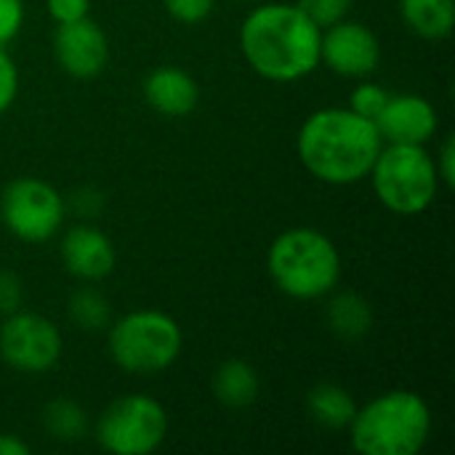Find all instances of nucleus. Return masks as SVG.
<instances>
[{
	"label": "nucleus",
	"instance_id": "nucleus-1",
	"mask_svg": "<svg viewBox=\"0 0 455 455\" xmlns=\"http://www.w3.org/2000/svg\"><path fill=\"white\" fill-rule=\"evenodd\" d=\"M384 139L373 120L360 117L349 107H328L309 115L299 131L296 149L304 168L325 184H355L363 181Z\"/></svg>",
	"mask_w": 455,
	"mask_h": 455
},
{
	"label": "nucleus",
	"instance_id": "nucleus-2",
	"mask_svg": "<svg viewBox=\"0 0 455 455\" xmlns=\"http://www.w3.org/2000/svg\"><path fill=\"white\" fill-rule=\"evenodd\" d=\"M323 29L288 3L253 8L240 29V45L248 64L267 80L296 83L320 64Z\"/></svg>",
	"mask_w": 455,
	"mask_h": 455
},
{
	"label": "nucleus",
	"instance_id": "nucleus-3",
	"mask_svg": "<svg viewBox=\"0 0 455 455\" xmlns=\"http://www.w3.org/2000/svg\"><path fill=\"white\" fill-rule=\"evenodd\" d=\"M349 435L363 455H416L432 435V413L421 395L395 389L355 411Z\"/></svg>",
	"mask_w": 455,
	"mask_h": 455
},
{
	"label": "nucleus",
	"instance_id": "nucleus-4",
	"mask_svg": "<svg viewBox=\"0 0 455 455\" xmlns=\"http://www.w3.org/2000/svg\"><path fill=\"white\" fill-rule=\"evenodd\" d=\"M267 264L275 285L285 296L301 301L328 296L341 277V256L333 240L307 227L277 235Z\"/></svg>",
	"mask_w": 455,
	"mask_h": 455
},
{
	"label": "nucleus",
	"instance_id": "nucleus-5",
	"mask_svg": "<svg viewBox=\"0 0 455 455\" xmlns=\"http://www.w3.org/2000/svg\"><path fill=\"white\" fill-rule=\"evenodd\" d=\"M368 176L373 179V189L384 208L400 216L424 213L440 189L435 160L421 144L381 147Z\"/></svg>",
	"mask_w": 455,
	"mask_h": 455
},
{
	"label": "nucleus",
	"instance_id": "nucleus-6",
	"mask_svg": "<svg viewBox=\"0 0 455 455\" xmlns=\"http://www.w3.org/2000/svg\"><path fill=\"white\" fill-rule=\"evenodd\" d=\"M179 323L155 309H141L120 317L109 331L112 360L133 376H155L168 371L181 355Z\"/></svg>",
	"mask_w": 455,
	"mask_h": 455
},
{
	"label": "nucleus",
	"instance_id": "nucleus-7",
	"mask_svg": "<svg viewBox=\"0 0 455 455\" xmlns=\"http://www.w3.org/2000/svg\"><path fill=\"white\" fill-rule=\"evenodd\" d=\"M165 435V408L147 395H128L109 403L96 424L99 445L115 455H149L163 445Z\"/></svg>",
	"mask_w": 455,
	"mask_h": 455
},
{
	"label": "nucleus",
	"instance_id": "nucleus-8",
	"mask_svg": "<svg viewBox=\"0 0 455 455\" xmlns=\"http://www.w3.org/2000/svg\"><path fill=\"white\" fill-rule=\"evenodd\" d=\"M64 213V197L43 179H13L0 195V219L5 229L24 243L51 240L59 232Z\"/></svg>",
	"mask_w": 455,
	"mask_h": 455
},
{
	"label": "nucleus",
	"instance_id": "nucleus-9",
	"mask_svg": "<svg viewBox=\"0 0 455 455\" xmlns=\"http://www.w3.org/2000/svg\"><path fill=\"white\" fill-rule=\"evenodd\" d=\"M59 328L32 312H13L0 328V357L19 373H45L61 357Z\"/></svg>",
	"mask_w": 455,
	"mask_h": 455
},
{
	"label": "nucleus",
	"instance_id": "nucleus-10",
	"mask_svg": "<svg viewBox=\"0 0 455 455\" xmlns=\"http://www.w3.org/2000/svg\"><path fill=\"white\" fill-rule=\"evenodd\" d=\"M320 61L341 77L363 80L376 72L381 61V43L371 27L341 19L323 29Z\"/></svg>",
	"mask_w": 455,
	"mask_h": 455
},
{
	"label": "nucleus",
	"instance_id": "nucleus-11",
	"mask_svg": "<svg viewBox=\"0 0 455 455\" xmlns=\"http://www.w3.org/2000/svg\"><path fill=\"white\" fill-rule=\"evenodd\" d=\"M53 51H56V61L61 64V69L77 80L96 77L107 67V59H109L107 35L88 16L59 24L53 35Z\"/></svg>",
	"mask_w": 455,
	"mask_h": 455
},
{
	"label": "nucleus",
	"instance_id": "nucleus-12",
	"mask_svg": "<svg viewBox=\"0 0 455 455\" xmlns=\"http://www.w3.org/2000/svg\"><path fill=\"white\" fill-rule=\"evenodd\" d=\"M381 139L389 144H427L437 131V109L416 93H392L384 112L376 117Z\"/></svg>",
	"mask_w": 455,
	"mask_h": 455
},
{
	"label": "nucleus",
	"instance_id": "nucleus-13",
	"mask_svg": "<svg viewBox=\"0 0 455 455\" xmlns=\"http://www.w3.org/2000/svg\"><path fill=\"white\" fill-rule=\"evenodd\" d=\"M61 261L64 269L77 280L96 283L112 275L117 253L112 240L101 229L91 224H77L61 240Z\"/></svg>",
	"mask_w": 455,
	"mask_h": 455
},
{
	"label": "nucleus",
	"instance_id": "nucleus-14",
	"mask_svg": "<svg viewBox=\"0 0 455 455\" xmlns=\"http://www.w3.org/2000/svg\"><path fill=\"white\" fill-rule=\"evenodd\" d=\"M144 99L165 117H187L200 101V88L187 69L157 67L144 80Z\"/></svg>",
	"mask_w": 455,
	"mask_h": 455
},
{
	"label": "nucleus",
	"instance_id": "nucleus-15",
	"mask_svg": "<svg viewBox=\"0 0 455 455\" xmlns=\"http://www.w3.org/2000/svg\"><path fill=\"white\" fill-rule=\"evenodd\" d=\"M259 389H261V379L256 368L245 360H229L219 365V371L213 373V395L227 408L240 411V408L253 405L259 397Z\"/></svg>",
	"mask_w": 455,
	"mask_h": 455
},
{
	"label": "nucleus",
	"instance_id": "nucleus-16",
	"mask_svg": "<svg viewBox=\"0 0 455 455\" xmlns=\"http://www.w3.org/2000/svg\"><path fill=\"white\" fill-rule=\"evenodd\" d=\"M400 13L427 40H443L453 29V0H400Z\"/></svg>",
	"mask_w": 455,
	"mask_h": 455
},
{
	"label": "nucleus",
	"instance_id": "nucleus-17",
	"mask_svg": "<svg viewBox=\"0 0 455 455\" xmlns=\"http://www.w3.org/2000/svg\"><path fill=\"white\" fill-rule=\"evenodd\" d=\"M328 325L344 341H357L373 328V309L360 293H339L328 304Z\"/></svg>",
	"mask_w": 455,
	"mask_h": 455
},
{
	"label": "nucleus",
	"instance_id": "nucleus-18",
	"mask_svg": "<svg viewBox=\"0 0 455 455\" xmlns=\"http://www.w3.org/2000/svg\"><path fill=\"white\" fill-rule=\"evenodd\" d=\"M307 405L312 419L325 429H347L357 411L352 395L339 384H317L309 392Z\"/></svg>",
	"mask_w": 455,
	"mask_h": 455
},
{
	"label": "nucleus",
	"instance_id": "nucleus-19",
	"mask_svg": "<svg viewBox=\"0 0 455 455\" xmlns=\"http://www.w3.org/2000/svg\"><path fill=\"white\" fill-rule=\"evenodd\" d=\"M43 427L59 443H77L88 435V416L72 400H53L43 408Z\"/></svg>",
	"mask_w": 455,
	"mask_h": 455
},
{
	"label": "nucleus",
	"instance_id": "nucleus-20",
	"mask_svg": "<svg viewBox=\"0 0 455 455\" xmlns=\"http://www.w3.org/2000/svg\"><path fill=\"white\" fill-rule=\"evenodd\" d=\"M67 312H69V320L80 331H101L112 320L109 301L96 288H80V291H75L72 299H69V309Z\"/></svg>",
	"mask_w": 455,
	"mask_h": 455
},
{
	"label": "nucleus",
	"instance_id": "nucleus-21",
	"mask_svg": "<svg viewBox=\"0 0 455 455\" xmlns=\"http://www.w3.org/2000/svg\"><path fill=\"white\" fill-rule=\"evenodd\" d=\"M389 91L381 85V83H373V80H363L355 91H352V99H349V109L357 112L360 117L365 120H373L384 112L387 101H389Z\"/></svg>",
	"mask_w": 455,
	"mask_h": 455
},
{
	"label": "nucleus",
	"instance_id": "nucleus-22",
	"mask_svg": "<svg viewBox=\"0 0 455 455\" xmlns=\"http://www.w3.org/2000/svg\"><path fill=\"white\" fill-rule=\"evenodd\" d=\"M299 8L320 27H331L341 19H347L349 8H352V0H299Z\"/></svg>",
	"mask_w": 455,
	"mask_h": 455
},
{
	"label": "nucleus",
	"instance_id": "nucleus-23",
	"mask_svg": "<svg viewBox=\"0 0 455 455\" xmlns=\"http://www.w3.org/2000/svg\"><path fill=\"white\" fill-rule=\"evenodd\" d=\"M163 3H165V11L181 24L205 21L216 5V0H163Z\"/></svg>",
	"mask_w": 455,
	"mask_h": 455
},
{
	"label": "nucleus",
	"instance_id": "nucleus-24",
	"mask_svg": "<svg viewBox=\"0 0 455 455\" xmlns=\"http://www.w3.org/2000/svg\"><path fill=\"white\" fill-rule=\"evenodd\" d=\"M24 24V3L21 0H0V45L11 43Z\"/></svg>",
	"mask_w": 455,
	"mask_h": 455
},
{
	"label": "nucleus",
	"instance_id": "nucleus-25",
	"mask_svg": "<svg viewBox=\"0 0 455 455\" xmlns=\"http://www.w3.org/2000/svg\"><path fill=\"white\" fill-rule=\"evenodd\" d=\"M16 91H19V72H16V64H13V59H11V56L3 51V45H0V115L13 104Z\"/></svg>",
	"mask_w": 455,
	"mask_h": 455
},
{
	"label": "nucleus",
	"instance_id": "nucleus-26",
	"mask_svg": "<svg viewBox=\"0 0 455 455\" xmlns=\"http://www.w3.org/2000/svg\"><path fill=\"white\" fill-rule=\"evenodd\" d=\"M24 301V285L13 272H0V315H13L19 312Z\"/></svg>",
	"mask_w": 455,
	"mask_h": 455
},
{
	"label": "nucleus",
	"instance_id": "nucleus-27",
	"mask_svg": "<svg viewBox=\"0 0 455 455\" xmlns=\"http://www.w3.org/2000/svg\"><path fill=\"white\" fill-rule=\"evenodd\" d=\"M88 11H91V0H48V13L53 16L56 24L85 19Z\"/></svg>",
	"mask_w": 455,
	"mask_h": 455
},
{
	"label": "nucleus",
	"instance_id": "nucleus-28",
	"mask_svg": "<svg viewBox=\"0 0 455 455\" xmlns=\"http://www.w3.org/2000/svg\"><path fill=\"white\" fill-rule=\"evenodd\" d=\"M101 205H104V200H101V195H99L93 187H80V189L69 197V208H72L77 216H83V219L96 216V213L101 211Z\"/></svg>",
	"mask_w": 455,
	"mask_h": 455
},
{
	"label": "nucleus",
	"instance_id": "nucleus-29",
	"mask_svg": "<svg viewBox=\"0 0 455 455\" xmlns=\"http://www.w3.org/2000/svg\"><path fill=\"white\" fill-rule=\"evenodd\" d=\"M435 168H437V176L445 187H455V136H448L443 141V149H440Z\"/></svg>",
	"mask_w": 455,
	"mask_h": 455
},
{
	"label": "nucleus",
	"instance_id": "nucleus-30",
	"mask_svg": "<svg viewBox=\"0 0 455 455\" xmlns=\"http://www.w3.org/2000/svg\"><path fill=\"white\" fill-rule=\"evenodd\" d=\"M29 453V445L21 443L19 437L13 435H0V455H27Z\"/></svg>",
	"mask_w": 455,
	"mask_h": 455
}]
</instances>
